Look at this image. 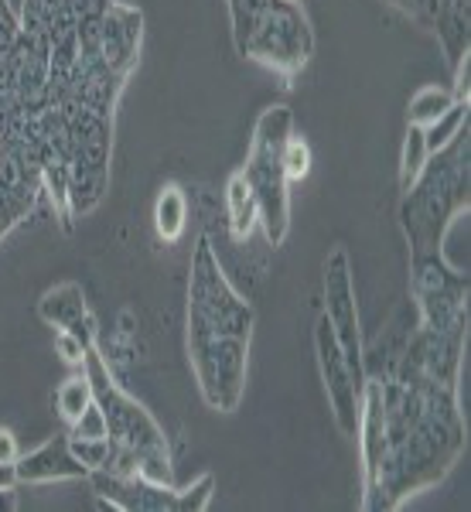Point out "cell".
Returning a JSON list of instances; mask_svg holds the SVG:
<instances>
[{"label": "cell", "instance_id": "cell-1", "mask_svg": "<svg viewBox=\"0 0 471 512\" xmlns=\"http://www.w3.org/2000/svg\"><path fill=\"white\" fill-rule=\"evenodd\" d=\"M468 335L413 325L386 373H366L359 441L362 509L393 512L444 482L465 454L458 376Z\"/></svg>", "mask_w": 471, "mask_h": 512}, {"label": "cell", "instance_id": "cell-2", "mask_svg": "<svg viewBox=\"0 0 471 512\" xmlns=\"http://www.w3.org/2000/svg\"><path fill=\"white\" fill-rule=\"evenodd\" d=\"M188 362L198 393L219 414H233L243 403L246 376H250L253 345V304L233 287L219 263L209 236L192 250L188 267Z\"/></svg>", "mask_w": 471, "mask_h": 512}, {"label": "cell", "instance_id": "cell-3", "mask_svg": "<svg viewBox=\"0 0 471 512\" xmlns=\"http://www.w3.org/2000/svg\"><path fill=\"white\" fill-rule=\"evenodd\" d=\"M471 188V137L468 123L454 134L441 151H434L420 168L417 181L403 192L396 219L407 236L410 260L413 256L444 253V239L454 219L468 212Z\"/></svg>", "mask_w": 471, "mask_h": 512}, {"label": "cell", "instance_id": "cell-4", "mask_svg": "<svg viewBox=\"0 0 471 512\" xmlns=\"http://www.w3.org/2000/svg\"><path fill=\"white\" fill-rule=\"evenodd\" d=\"M82 373L89 376L93 400L106 420V434H110L113 448H117L113 468H106V472H137L154 478V482H171V451L168 441H164V431L144 410V403H137L117 383L106 355L99 352V342L86 349Z\"/></svg>", "mask_w": 471, "mask_h": 512}, {"label": "cell", "instance_id": "cell-5", "mask_svg": "<svg viewBox=\"0 0 471 512\" xmlns=\"http://www.w3.org/2000/svg\"><path fill=\"white\" fill-rule=\"evenodd\" d=\"M294 137V110L284 103L267 106L256 117L250 154L243 171L246 185L260 209V229L270 246H284L291 233V181L284 171V147Z\"/></svg>", "mask_w": 471, "mask_h": 512}, {"label": "cell", "instance_id": "cell-6", "mask_svg": "<svg viewBox=\"0 0 471 512\" xmlns=\"http://www.w3.org/2000/svg\"><path fill=\"white\" fill-rule=\"evenodd\" d=\"M233 45L243 59L267 65L291 86L314 55V28L301 0H260Z\"/></svg>", "mask_w": 471, "mask_h": 512}, {"label": "cell", "instance_id": "cell-7", "mask_svg": "<svg viewBox=\"0 0 471 512\" xmlns=\"http://www.w3.org/2000/svg\"><path fill=\"white\" fill-rule=\"evenodd\" d=\"M99 509L113 512H205L216 495V475L205 472L192 485L175 489L137 472H93L89 475Z\"/></svg>", "mask_w": 471, "mask_h": 512}, {"label": "cell", "instance_id": "cell-8", "mask_svg": "<svg viewBox=\"0 0 471 512\" xmlns=\"http://www.w3.org/2000/svg\"><path fill=\"white\" fill-rule=\"evenodd\" d=\"M410 297L417 308V325L434 332H468V274L444 253L413 256Z\"/></svg>", "mask_w": 471, "mask_h": 512}, {"label": "cell", "instance_id": "cell-9", "mask_svg": "<svg viewBox=\"0 0 471 512\" xmlns=\"http://www.w3.org/2000/svg\"><path fill=\"white\" fill-rule=\"evenodd\" d=\"M321 318L332 328L338 349L345 352L352 373L366 379V345H362V325H359V304H355V277L352 260L345 246H335L321 270Z\"/></svg>", "mask_w": 471, "mask_h": 512}, {"label": "cell", "instance_id": "cell-10", "mask_svg": "<svg viewBox=\"0 0 471 512\" xmlns=\"http://www.w3.org/2000/svg\"><path fill=\"white\" fill-rule=\"evenodd\" d=\"M314 355H318V369H321V383H325L328 403H332V417L338 424V431L345 437L359 434V417H362V386L366 379H359L352 373L345 352L338 349L332 328L321 318L314 328Z\"/></svg>", "mask_w": 471, "mask_h": 512}, {"label": "cell", "instance_id": "cell-11", "mask_svg": "<svg viewBox=\"0 0 471 512\" xmlns=\"http://www.w3.org/2000/svg\"><path fill=\"white\" fill-rule=\"evenodd\" d=\"M14 472H18V485L79 482V478H89V468L69 448V434H55L41 448L21 454L14 461Z\"/></svg>", "mask_w": 471, "mask_h": 512}, {"label": "cell", "instance_id": "cell-12", "mask_svg": "<svg viewBox=\"0 0 471 512\" xmlns=\"http://www.w3.org/2000/svg\"><path fill=\"white\" fill-rule=\"evenodd\" d=\"M38 318L45 321L48 328H65V332H76L82 342H99L96 338V318L86 304V294H82L79 284H59L52 291L41 294L38 301Z\"/></svg>", "mask_w": 471, "mask_h": 512}, {"label": "cell", "instance_id": "cell-13", "mask_svg": "<svg viewBox=\"0 0 471 512\" xmlns=\"http://www.w3.org/2000/svg\"><path fill=\"white\" fill-rule=\"evenodd\" d=\"M427 28L434 31L437 41L444 48V59H448L451 72L458 69V62L465 59L468 41H471V14L468 0H431V21Z\"/></svg>", "mask_w": 471, "mask_h": 512}, {"label": "cell", "instance_id": "cell-14", "mask_svg": "<svg viewBox=\"0 0 471 512\" xmlns=\"http://www.w3.org/2000/svg\"><path fill=\"white\" fill-rule=\"evenodd\" d=\"M188 226V195L185 188L168 181L154 202V233L161 243H178Z\"/></svg>", "mask_w": 471, "mask_h": 512}, {"label": "cell", "instance_id": "cell-15", "mask_svg": "<svg viewBox=\"0 0 471 512\" xmlns=\"http://www.w3.org/2000/svg\"><path fill=\"white\" fill-rule=\"evenodd\" d=\"M226 219H229V233L233 239H250V233L260 226V209H256V198L246 185L243 171H233L226 181Z\"/></svg>", "mask_w": 471, "mask_h": 512}, {"label": "cell", "instance_id": "cell-16", "mask_svg": "<svg viewBox=\"0 0 471 512\" xmlns=\"http://www.w3.org/2000/svg\"><path fill=\"white\" fill-rule=\"evenodd\" d=\"M454 103H458V99L451 96V89L424 86V89H417V93L410 96V103H407V123H413V127H431V123L437 117H444V113H448Z\"/></svg>", "mask_w": 471, "mask_h": 512}, {"label": "cell", "instance_id": "cell-17", "mask_svg": "<svg viewBox=\"0 0 471 512\" xmlns=\"http://www.w3.org/2000/svg\"><path fill=\"white\" fill-rule=\"evenodd\" d=\"M93 403V386H89V376H69L65 383L55 390V410H59V420L65 427H72L82 417V410Z\"/></svg>", "mask_w": 471, "mask_h": 512}, {"label": "cell", "instance_id": "cell-18", "mask_svg": "<svg viewBox=\"0 0 471 512\" xmlns=\"http://www.w3.org/2000/svg\"><path fill=\"white\" fill-rule=\"evenodd\" d=\"M69 448L82 465L89 468V475L113 468V458H117V448H113L110 434H103V437H72L69 434Z\"/></svg>", "mask_w": 471, "mask_h": 512}, {"label": "cell", "instance_id": "cell-19", "mask_svg": "<svg viewBox=\"0 0 471 512\" xmlns=\"http://www.w3.org/2000/svg\"><path fill=\"white\" fill-rule=\"evenodd\" d=\"M427 158H431V151H427L424 127H413V123H407V140H403V158H400V192H407L413 181H417Z\"/></svg>", "mask_w": 471, "mask_h": 512}, {"label": "cell", "instance_id": "cell-20", "mask_svg": "<svg viewBox=\"0 0 471 512\" xmlns=\"http://www.w3.org/2000/svg\"><path fill=\"white\" fill-rule=\"evenodd\" d=\"M468 106L471 103H454L448 113H444V117H437L431 127H424V140H427V151H441L444 144H448V140L458 134L461 127H465L468 123Z\"/></svg>", "mask_w": 471, "mask_h": 512}, {"label": "cell", "instance_id": "cell-21", "mask_svg": "<svg viewBox=\"0 0 471 512\" xmlns=\"http://www.w3.org/2000/svg\"><path fill=\"white\" fill-rule=\"evenodd\" d=\"M284 171H287V181L308 178V171H311V147H308V140H301V137L287 140V147H284Z\"/></svg>", "mask_w": 471, "mask_h": 512}, {"label": "cell", "instance_id": "cell-22", "mask_svg": "<svg viewBox=\"0 0 471 512\" xmlns=\"http://www.w3.org/2000/svg\"><path fill=\"white\" fill-rule=\"evenodd\" d=\"M89 345H93V342H82L76 332H65V328H59V332H55V352H59L62 359L69 362V366H79L82 369Z\"/></svg>", "mask_w": 471, "mask_h": 512}, {"label": "cell", "instance_id": "cell-23", "mask_svg": "<svg viewBox=\"0 0 471 512\" xmlns=\"http://www.w3.org/2000/svg\"><path fill=\"white\" fill-rule=\"evenodd\" d=\"M65 434H72V437H103L106 434V420H103V410L96 407V400L82 410V417Z\"/></svg>", "mask_w": 471, "mask_h": 512}, {"label": "cell", "instance_id": "cell-24", "mask_svg": "<svg viewBox=\"0 0 471 512\" xmlns=\"http://www.w3.org/2000/svg\"><path fill=\"white\" fill-rule=\"evenodd\" d=\"M18 35H21V18L14 14V7L7 0H0V59L14 48Z\"/></svg>", "mask_w": 471, "mask_h": 512}, {"label": "cell", "instance_id": "cell-25", "mask_svg": "<svg viewBox=\"0 0 471 512\" xmlns=\"http://www.w3.org/2000/svg\"><path fill=\"white\" fill-rule=\"evenodd\" d=\"M226 4H229V21H233V41H236L243 35L246 21H250L253 7L260 4V0H226Z\"/></svg>", "mask_w": 471, "mask_h": 512}, {"label": "cell", "instance_id": "cell-26", "mask_svg": "<svg viewBox=\"0 0 471 512\" xmlns=\"http://www.w3.org/2000/svg\"><path fill=\"white\" fill-rule=\"evenodd\" d=\"M21 458V448H18V437L14 431H7V427H0V461H7V465H14V461Z\"/></svg>", "mask_w": 471, "mask_h": 512}, {"label": "cell", "instance_id": "cell-27", "mask_svg": "<svg viewBox=\"0 0 471 512\" xmlns=\"http://www.w3.org/2000/svg\"><path fill=\"white\" fill-rule=\"evenodd\" d=\"M386 4H393L396 11H403L407 18H413L417 24H427V7L420 4V0H386Z\"/></svg>", "mask_w": 471, "mask_h": 512}, {"label": "cell", "instance_id": "cell-28", "mask_svg": "<svg viewBox=\"0 0 471 512\" xmlns=\"http://www.w3.org/2000/svg\"><path fill=\"white\" fill-rule=\"evenodd\" d=\"M14 485H18V472H14V465L0 461V489H14Z\"/></svg>", "mask_w": 471, "mask_h": 512}, {"label": "cell", "instance_id": "cell-29", "mask_svg": "<svg viewBox=\"0 0 471 512\" xmlns=\"http://www.w3.org/2000/svg\"><path fill=\"white\" fill-rule=\"evenodd\" d=\"M18 509V495L14 489H0V512H14Z\"/></svg>", "mask_w": 471, "mask_h": 512}, {"label": "cell", "instance_id": "cell-30", "mask_svg": "<svg viewBox=\"0 0 471 512\" xmlns=\"http://www.w3.org/2000/svg\"><path fill=\"white\" fill-rule=\"evenodd\" d=\"M76 4L82 7V11H96V7H103V4H110V0H76Z\"/></svg>", "mask_w": 471, "mask_h": 512}]
</instances>
